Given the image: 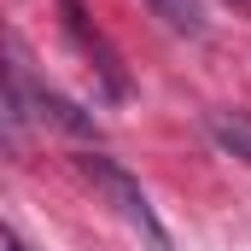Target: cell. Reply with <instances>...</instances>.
<instances>
[{"label":"cell","instance_id":"obj_5","mask_svg":"<svg viewBox=\"0 0 251 251\" xmlns=\"http://www.w3.org/2000/svg\"><path fill=\"white\" fill-rule=\"evenodd\" d=\"M0 251H29V246H24L18 234H0Z\"/></svg>","mask_w":251,"mask_h":251},{"label":"cell","instance_id":"obj_4","mask_svg":"<svg viewBox=\"0 0 251 251\" xmlns=\"http://www.w3.org/2000/svg\"><path fill=\"white\" fill-rule=\"evenodd\" d=\"M152 6L164 12L170 29H181V35H204V12H199V0H152Z\"/></svg>","mask_w":251,"mask_h":251},{"label":"cell","instance_id":"obj_3","mask_svg":"<svg viewBox=\"0 0 251 251\" xmlns=\"http://www.w3.org/2000/svg\"><path fill=\"white\" fill-rule=\"evenodd\" d=\"M35 105H41V117L47 123H59V128H70V134H94V117H82L64 94H53V88H35Z\"/></svg>","mask_w":251,"mask_h":251},{"label":"cell","instance_id":"obj_1","mask_svg":"<svg viewBox=\"0 0 251 251\" xmlns=\"http://www.w3.org/2000/svg\"><path fill=\"white\" fill-rule=\"evenodd\" d=\"M82 170H88V176H94L100 187H105L111 199H117V210H123L128 222L140 228V240H146V251H176V246H170V234L158 228V216H152V204H146V193H140V181L128 176L123 164H111V158H82Z\"/></svg>","mask_w":251,"mask_h":251},{"label":"cell","instance_id":"obj_2","mask_svg":"<svg viewBox=\"0 0 251 251\" xmlns=\"http://www.w3.org/2000/svg\"><path fill=\"white\" fill-rule=\"evenodd\" d=\"M210 134H216L234 158L251 164V117H246V111H210Z\"/></svg>","mask_w":251,"mask_h":251}]
</instances>
